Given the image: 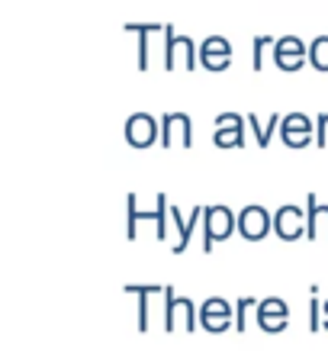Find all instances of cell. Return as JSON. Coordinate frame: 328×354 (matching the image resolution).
I'll list each match as a JSON object with an SVG mask.
<instances>
[{
    "instance_id": "cell-31",
    "label": "cell",
    "mask_w": 328,
    "mask_h": 354,
    "mask_svg": "<svg viewBox=\"0 0 328 354\" xmlns=\"http://www.w3.org/2000/svg\"><path fill=\"white\" fill-rule=\"evenodd\" d=\"M242 116L238 113H219L216 116V129H222V126H232V122H238Z\"/></svg>"
},
{
    "instance_id": "cell-33",
    "label": "cell",
    "mask_w": 328,
    "mask_h": 354,
    "mask_svg": "<svg viewBox=\"0 0 328 354\" xmlns=\"http://www.w3.org/2000/svg\"><path fill=\"white\" fill-rule=\"evenodd\" d=\"M322 328H325V332H328V316H325V322H322Z\"/></svg>"
},
{
    "instance_id": "cell-23",
    "label": "cell",
    "mask_w": 328,
    "mask_h": 354,
    "mask_svg": "<svg viewBox=\"0 0 328 354\" xmlns=\"http://www.w3.org/2000/svg\"><path fill=\"white\" fill-rule=\"evenodd\" d=\"M258 326H261V332H267V335H280V332H287V326H290V316H264V319H258Z\"/></svg>"
},
{
    "instance_id": "cell-19",
    "label": "cell",
    "mask_w": 328,
    "mask_h": 354,
    "mask_svg": "<svg viewBox=\"0 0 328 354\" xmlns=\"http://www.w3.org/2000/svg\"><path fill=\"white\" fill-rule=\"evenodd\" d=\"M309 65L316 68V71H328V36L312 39V46H309Z\"/></svg>"
},
{
    "instance_id": "cell-25",
    "label": "cell",
    "mask_w": 328,
    "mask_h": 354,
    "mask_svg": "<svg viewBox=\"0 0 328 354\" xmlns=\"http://www.w3.org/2000/svg\"><path fill=\"white\" fill-rule=\"evenodd\" d=\"M316 145V132H283V145L287 149H306V145Z\"/></svg>"
},
{
    "instance_id": "cell-18",
    "label": "cell",
    "mask_w": 328,
    "mask_h": 354,
    "mask_svg": "<svg viewBox=\"0 0 328 354\" xmlns=\"http://www.w3.org/2000/svg\"><path fill=\"white\" fill-rule=\"evenodd\" d=\"M155 213H158V223H155V239H168V216H171V206H168V194H158L155 196Z\"/></svg>"
},
{
    "instance_id": "cell-26",
    "label": "cell",
    "mask_w": 328,
    "mask_h": 354,
    "mask_svg": "<svg viewBox=\"0 0 328 354\" xmlns=\"http://www.w3.org/2000/svg\"><path fill=\"white\" fill-rule=\"evenodd\" d=\"M267 46H273V39H271V36H258V39H254V48H251V68H254V71H261V65H264V52H267Z\"/></svg>"
},
{
    "instance_id": "cell-24",
    "label": "cell",
    "mask_w": 328,
    "mask_h": 354,
    "mask_svg": "<svg viewBox=\"0 0 328 354\" xmlns=\"http://www.w3.org/2000/svg\"><path fill=\"white\" fill-rule=\"evenodd\" d=\"M309 293H312V297H309V332H319V328H322V322H325V319H322V313H325V309H322V303H319V299H316V293H319V287H312Z\"/></svg>"
},
{
    "instance_id": "cell-20",
    "label": "cell",
    "mask_w": 328,
    "mask_h": 354,
    "mask_svg": "<svg viewBox=\"0 0 328 354\" xmlns=\"http://www.w3.org/2000/svg\"><path fill=\"white\" fill-rule=\"evenodd\" d=\"M273 55H309V48L302 46L296 36H283L273 42Z\"/></svg>"
},
{
    "instance_id": "cell-9",
    "label": "cell",
    "mask_w": 328,
    "mask_h": 354,
    "mask_svg": "<svg viewBox=\"0 0 328 354\" xmlns=\"http://www.w3.org/2000/svg\"><path fill=\"white\" fill-rule=\"evenodd\" d=\"M306 235L309 242H328V206L319 203L316 194L306 200Z\"/></svg>"
},
{
    "instance_id": "cell-32",
    "label": "cell",
    "mask_w": 328,
    "mask_h": 354,
    "mask_svg": "<svg viewBox=\"0 0 328 354\" xmlns=\"http://www.w3.org/2000/svg\"><path fill=\"white\" fill-rule=\"evenodd\" d=\"M322 309H325V316H328V299H322Z\"/></svg>"
},
{
    "instance_id": "cell-17",
    "label": "cell",
    "mask_w": 328,
    "mask_h": 354,
    "mask_svg": "<svg viewBox=\"0 0 328 354\" xmlns=\"http://www.w3.org/2000/svg\"><path fill=\"white\" fill-rule=\"evenodd\" d=\"M283 132H316V120H309L306 113H287L280 126V136Z\"/></svg>"
},
{
    "instance_id": "cell-4",
    "label": "cell",
    "mask_w": 328,
    "mask_h": 354,
    "mask_svg": "<svg viewBox=\"0 0 328 354\" xmlns=\"http://www.w3.org/2000/svg\"><path fill=\"white\" fill-rule=\"evenodd\" d=\"M122 136H126V142L132 149H148V145L161 142V120H155L151 113H132L126 120Z\"/></svg>"
},
{
    "instance_id": "cell-21",
    "label": "cell",
    "mask_w": 328,
    "mask_h": 354,
    "mask_svg": "<svg viewBox=\"0 0 328 354\" xmlns=\"http://www.w3.org/2000/svg\"><path fill=\"white\" fill-rule=\"evenodd\" d=\"M264 316H290V306H287L280 297H267V299H261V306H258V319H264Z\"/></svg>"
},
{
    "instance_id": "cell-16",
    "label": "cell",
    "mask_w": 328,
    "mask_h": 354,
    "mask_svg": "<svg viewBox=\"0 0 328 354\" xmlns=\"http://www.w3.org/2000/svg\"><path fill=\"white\" fill-rule=\"evenodd\" d=\"M258 299L254 297H242V299H235V332H248V316L251 313H258Z\"/></svg>"
},
{
    "instance_id": "cell-15",
    "label": "cell",
    "mask_w": 328,
    "mask_h": 354,
    "mask_svg": "<svg viewBox=\"0 0 328 354\" xmlns=\"http://www.w3.org/2000/svg\"><path fill=\"white\" fill-rule=\"evenodd\" d=\"M222 316H235V306L222 297H209L206 303H200V319H222Z\"/></svg>"
},
{
    "instance_id": "cell-1",
    "label": "cell",
    "mask_w": 328,
    "mask_h": 354,
    "mask_svg": "<svg viewBox=\"0 0 328 354\" xmlns=\"http://www.w3.org/2000/svg\"><path fill=\"white\" fill-rule=\"evenodd\" d=\"M232 232H238V216L222 203L206 206V213H203V235H200L203 254H209L216 248V242H225Z\"/></svg>"
},
{
    "instance_id": "cell-8",
    "label": "cell",
    "mask_w": 328,
    "mask_h": 354,
    "mask_svg": "<svg viewBox=\"0 0 328 354\" xmlns=\"http://www.w3.org/2000/svg\"><path fill=\"white\" fill-rule=\"evenodd\" d=\"M203 213H206L203 206H193L190 216H180L177 206H171V223H174V229H177V245L171 248L174 254L187 252V245H190V239H193V232H197V225H203Z\"/></svg>"
},
{
    "instance_id": "cell-11",
    "label": "cell",
    "mask_w": 328,
    "mask_h": 354,
    "mask_svg": "<svg viewBox=\"0 0 328 354\" xmlns=\"http://www.w3.org/2000/svg\"><path fill=\"white\" fill-rule=\"evenodd\" d=\"M126 32H135V36H139V71H148V65H151V36L164 32V26H158V23H129Z\"/></svg>"
},
{
    "instance_id": "cell-6",
    "label": "cell",
    "mask_w": 328,
    "mask_h": 354,
    "mask_svg": "<svg viewBox=\"0 0 328 354\" xmlns=\"http://www.w3.org/2000/svg\"><path fill=\"white\" fill-rule=\"evenodd\" d=\"M238 232L248 242H261L273 232V216L264 209V206H244L238 213Z\"/></svg>"
},
{
    "instance_id": "cell-27",
    "label": "cell",
    "mask_w": 328,
    "mask_h": 354,
    "mask_svg": "<svg viewBox=\"0 0 328 354\" xmlns=\"http://www.w3.org/2000/svg\"><path fill=\"white\" fill-rule=\"evenodd\" d=\"M306 58L309 55H273V65L280 68V71H300L306 65Z\"/></svg>"
},
{
    "instance_id": "cell-3",
    "label": "cell",
    "mask_w": 328,
    "mask_h": 354,
    "mask_svg": "<svg viewBox=\"0 0 328 354\" xmlns=\"http://www.w3.org/2000/svg\"><path fill=\"white\" fill-rule=\"evenodd\" d=\"M200 62V48L193 39L177 36L171 26H164V68L174 71V68H184V71H193Z\"/></svg>"
},
{
    "instance_id": "cell-13",
    "label": "cell",
    "mask_w": 328,
    "mask_h": 354,
    "mask_svg": "<svg viewBox=\"0 0 328 354\" xmlns=\"http://www.w3.org/2000/svg\"><path fill=\"white\" fill-rule=\"evenodd\" d=\"M248 126H251V132H254V139H258V149H267L271 145V139H273V132L283 126V116L280 113H273L271 120H264V122H258V116H248Z\"/></svg>"
},
{
    "instance_id": "cell-29",
    "label": "cell",
    "mask_w": 328,
    "mask_h": 354,
    "mask_svg": "<svg viewBox=\"0 0 328 354\" xmlns=\"http://www.w3.org/2000/svg\"><path fill=\"white\" fill-rule=\"evenodd\" d=\"M229 62H232V55H200V65L206 71H225Z\"/></svg>"
},
{
    "instance_id": "cell-5",
    "label": "cell",
    "mask_w": 328,
    "mask_h": 354,
    "mask_svg": "<svg viewBox=\"0 0 328 354\" xmlns=\"http://www.w3.org/2000/svg\"><path fill=\"white\" fill-rule=\"evenodd\" d=\"M190 149L193 145V122L187 113H164L161 116V149Z\"/></svg>"
},
{
    "instance_id": "cell-12",
    "label": "cell",
    "mask_w": 328,
    "mask_h": 354,
    "mask_svg": "<svg viewBox=\"0 0 328 354\" xmlns=\"http://www.w3.org/2000/svg\"><path fill=\"white\" fill-rule=\"evenodd\" d=\"M139 223H158V213L151 209V213H142L139 209V196L135 194H129L126 196V239L129 242H135L139 239Z\"/></svg>"
},
{
    "instance_id": "cell-7",
    "label": "cell",
    "mask_w": 328,
    "mask_h": 354,
    "mask_svg": "<svg viewBox=\"0 0 328 354\" xmlns=\"http://www.w3.org/2000/svg\"><path fill=\"white\" fill-rule=\"evenodd\" d=\"M273 235L280 239V242H296L306 235V213H302L300 206H280L277 213H273Z\"/></svg>"
},
{
    "instance_id": "cell-10",
    "label": "cell",
    "mask_w": 328,
    "mask_h": 354,
    "mask_svg": "<svg viewBox=\"0 0 328 354\" xmlns=\"http://www.w3.org/2000/svg\"><path fill=\"white\" fill-rule=\"evenodd\" d=\"M126 293L139 299V332L145 335L151 328V297H164V287H139V283H126Z\"/></svg>"
},
{
    "instance_id": "cell-22",
    "label": "cell",
    "mask_w": 328,
    "mask_h": 354,
    "mask_svg": "<svg viewBox=\"0 0 328 354\" xmlns=\"http://www.w3.org/2000/svg\"><path fill=\"white\" fill-rule=\"evenodd\" d=\"M200 55H232V46L222 36H209L206 42H200Z\"/></svg>"
},
{
    "instance_id": "cell-30",
    "label": "cell",
    "mask_w": 328,
    "mask_h": 354,
    "mask_svg": "<svg viewBox=\"0 0 328 354\" xmlns=\"http://www.w3.org/2000/svg\"><path fill=\"white\" fill-rule=\"evenodd\" d=\"M328 145V110L316 116V149H325Z\"/></svg>"
},
{
    "instance_id": "cell-2",
    "label": "cell",
    "mask_w": 328,
    "mask_h": 354,
    "mask_svg": "<svg viewBox=\"0 0 328 354\" xmlns=\"http://www.w3.org/2000/svg\"><path fill=\"white\" fill-rule=\"evenodd\" d=\"M197 332L200 328V306H193V299L177 297L171 287H164V332Z\"/></svg>"
},
{
    "instance_id": "cell-14",
    "label": "cell",
    "mask_w": 328,
    "mask_h": 354,
    "mask_svg": "<svg viewBox=\"0 0 328 354\" xmlns=\"http://www.w3.org/2000/svg\"><path fill=\"white\" fill-rule=\"evenodd\" d=\"M244 120H248V116H242V120L232 122V126L216 129L213 142H216L219 149H242V145H244Z\"/></svg>"
},
{
    "instance_id": "cell-28",
    "label": "cell",
    "mask_w": 328,
    "mask_h": 354,
    "mask_svg": "<svg viewBox=\"0 0 328 354\" xmlns=\"http://www.w3.org/2000/svg\"><path fill=\"white\" fill-rule=\"evenodd\" d=\"M200 328H206L209 335H222L225 328H232V316H222V319H200Z\"/></svg>"
}]
</instances>
